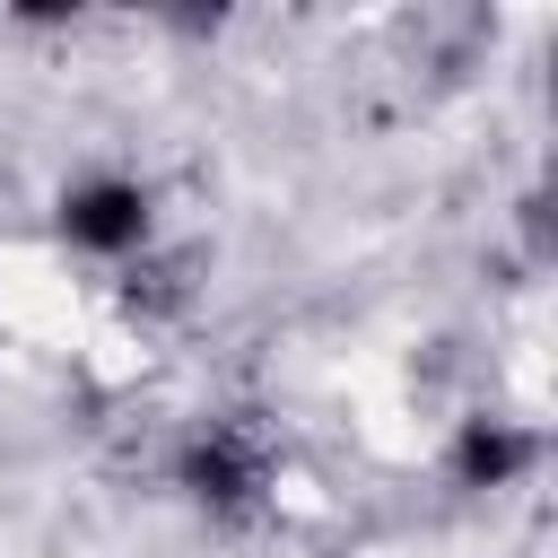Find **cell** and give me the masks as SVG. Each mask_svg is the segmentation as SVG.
Here are the masks:
<instances>
[{
	"instance_id": "2",
	"label": "cell",
	"mask_w": 558,
	"mask_h": 558,
	"mask_svg": "<svg viewBox=\"0 0 558 558\" xmlns=\"http://www.w3.org/2000/svg\"><path fill=\"white\" fill-rule=\"evenodd\" d=\"M174 480H183V488H192V506H209V514H253V506H270V488H279V453H270V436H262V427L209 418V427H192V436H183Z\"/></svg>"
},
{
	"instance_id": "1",
	"label": "cell",
	"mask_w": 558,
	"mask_h": 558,
	"mask_svg": "<svg viewBox=\"0 0 558 558\" xmlns=\"http://www.w3.org/2000/svg\"><path fill=\"white\" fill-rule=\"evenodd\" d=\"M52 244L96 270H131L157 253V183L140 166H78L52 192Z\"/></svg>"
},
{
	"instance_id": "3",
	"label": "cell",
	"mask_w": 558,
	"mask_h": 558,
	"mask_svg": "<svg viewBox=\"0 0 558 558\" xmlns=\"http://www.w3.org/2000/svg\"><path fill=\"white\" fill-rule=\"evenodd\" d=\"M532 462H541V436L523 418H497V410L453 418V445H445L453 488H514V480H532Z\"/></svg>"
}]
</instances>
